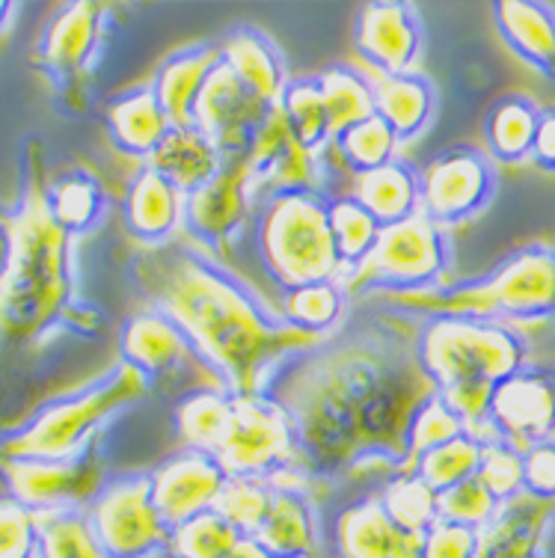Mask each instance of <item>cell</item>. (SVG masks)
<instances>
[{
    "label": "cell",
    "instance_id": "16",
    "mask_svg": "<svg viewBox=\"0 0 555 558\" xmlns=\"http://www.w3.org/2000/svg\"><path fill=\"white\" fill-rule=\"evenodd\" d=\"M0 475L7 482V494L15 496L36 514L72 508L96 496L101 487V461L98 440L72 458L60 461H0Z\"/></svg>",
    "mask_w": 555,
    "mask_h": 558
},
{
    "label": "cell",
    "instance_id": "35",
    "mask_svg": "<svg viewBox=\"0 0 555 558\" xmlns=\"http://www.w3.org/2000/svg\"><path fill=\"white\" fill-rule=\"evenodd\" d=\"M48 208L69 235H86L105 217L107 194L93 172L69 170L48 184Z\"/></svg>",
    "mask_w": 555,
    "mask_h": 558
},
{
    "label": "cell",
    "instance_id": "24",
    "mask_svg": "<svg viewBox=\"0 0 555 558\" xmlns=\"http://www.w3.org/2000/svg\"><path fill=\"white\" fill-rule=\"evenodd\" d=\"M217 65H220V45H191L160 63L152 89L172 122V129L193 125V110H196L200 93Z\"/></svg>",
    "mask_w": 555,
    "mask_h": 558
},
{
    "label": "cell",
    "instance_id": "12",
    "mask_svg": "<svg viewBox=\"0 0 555 558\" xmlns=\"http://www.w3.org/2000/svg\"><path fill=\"white\" fill-rule=\"evenodd\" d=\"M119 354L122 363L143 375L149 384L158 380H200L214 389H226L224 380L214 375V368L196 354L191 339L167 312L146 306L131 315L119 330Z\"/></svg>",
    "mask_w": 555,
    "mask_h": 558
},
{
    "label": "cell",
    "instance_id": "18",
    "mask_svg": "<svg viewBox=\"0 0 555 558\" xmlns=\"http://www.w3.org/2000/svg\"><path fill=\"white\" fill-rule=\"evenodd\" d=\"M270 110L274 108H267L262 98L253 96L238 81L229 65L220 63L200 93V101L193 110V129L203 131L226 161L244 158L258 125L265 122Z\"/></svg>",
    "mask_w": 555,
    "mask_h": 558
},
{
    "label": "cell",
    "instance_id": "5",
    "mask_svg": "<svg viewBox=\"0 0 555 558\" xmlns=\"http://www.w3.org/2000/svg\"><path fill=\"white\" fill-rule=\"evenodd\" d=\"M152 384L125 363L72 396L48 401L22 428L0 430V461H60L89 449L105 422L149 396Z\"/></svg>",
    "mask_w": 555,
    "mask_h": 558
},
{
    "label": "cell",
    "instance_id": "17",
    "mask_svg": "<svg viewBox=\"0 0 555 558\" xmlns=\"http://www.w3.org/2000/svg\"><path fill=\"white\" fill-rule=\"evenodd\" d=\"M256 191L244 158H229L214 175L184 199V229L196 244L212 253H224L229 241L253 223Z\"/></svg>",
    "mask_w": 555,
    "mask_h": 558
},
{
    "label": "cell",
    "instance_id": "52",
    "mask_svg": "<svg viewBox=\"0 0 555 558\" xmlns=\"http://www.w3.org/2000/svg\"><path fill=\"white\" fill-rule=\"evenodd\" d=\"M226 558H274V556L258 544L256 537H244V541H241V544H238V547L232 549Z\"/></svg>",
    "mask_w": 555,
    "mask_h": 558
},
{
    "label": "cell",
    "instance_id": "20",
    "mask_svg": "<svg viewBox=\"0 0 555 558\" xmlns=\"http://www.w3.org/2000/svg\"><path fill=\"white\" fill-rule=\"evenodd\" d=\"M353 43L363 60L381 75H405L417 72L422 54V24L410 3L389 0V3H365Z\"/></svg>",
    "mask_w": 555,
    "mask_h": 558
},
{
    "label": "cell",
    "instance_id": "53",
    "mask_svg": "<svg viewBox=\"0 0 555 558\" xmlns=\"http://www.w3.org/2000/svg\"><path fill=\"white\" fill-rule=\"evenodd\" d=\"M3 262H7V229L0 223V270H3Z\"/></svg>",
    "mask_w": 555,
    "mask_h": 558
},
{
    "label": "cell",
    "instance_id": "48",
    "mask_svg": "<svg viewBox=\"0 0 555 558\" xmlns=\"http://www.w3.org/2000/svg\"><path fill=\"white\" fill-rule=\"evenodd\" d=\"M39 514L15 496L0 494V558H36Z\"/></svg>",
    "mask_w": 555,
    "mask_h": 558
},
{
    "label": "cell",
    "instance_id": "41",
    "mask_svg": "<svg viewBox=\"0 0 555 558\" xmlns=\"http://www.w3.org/2000/svg\"><path fill=\"white\" fill-rule=\"evenodd\" d=\"M36 558H105L81 505L39 514V553Z\"/></svg>",
    "mask_w": 555,
    "mask_h": 558
},
{
    "label": "cell",
    "instance_id": "19",
    "mask_svg": "<svg viewBox=\"0 0 555 558\" xmlns=\"http://www.w3.org/2000/svg\"><path fill=\"white\" fill-rule=\"evenodd\" d=\"M152 496L167 526L176 529L193 517L212 511L224 494L229 473L208 451L182 449L152 470Z\"/></svg>",
    "mask_w": 555,
    "mask_h": 558
},
{
    "label": "cell",
    "instance_id": "31",
    "mask_svg": "<svg viewBox=\"0 0 555 558\" xmlns=\"http://www.w3.org/2000/svg\"><path fill=\"white\" fill-rule=\"evenodd\" d=\"M146 163L152 170H158L167 182L176 184L184 196H191L193 191L212 182L226 158L203 131L188 125V129H172Z\"/></svg>",
    "mask_w": 555,
    "mask_h": 558
},
{
    "label": "cell",
    "instance_id": "34",
    "mask_svg": "<svg viewBox=\"0 0 555 558\" xmlns=\"http://www.w3.org/2000/svg\"><path fill=\"white\" fill-rule=\"evenodd\" d=\"M345 306H348V294L342 286L336 279H321V282L282 291L277 315L303 333L327 339L342 324Z\"/></svg>",
    "mask_w": 555,
    "mask_h": 558
},
{
    "label": "cell",
    "instance_id": "28",
    "mask_svg": "<svg viewBox=\"0 0 555 558\" xmlns=\"http://www.w3.org/2000/svg\"><path fill=\"white\" fill-rule=\"evenodd\" d=\"M553 517L550 505L529 496L503 505L491 526L481 529L479 558H544V535Z\"/></svg>",
    "mask_w": 555,
    "mask_h": 558
},
{
    "label": "cell",
    "instance_id": "54",
    "mask_svg": "<svg viewBox=\"0 0 555 558\" xmlns=\"http://www.w3.org/2000/svg\"><path fill=\"white\" fill-rule=\"evenodd\" d=\"M10 12H12V3H3V0H0V27L7 24V19H10Z\"/></svg>",
    "mask_w": 555,
    "mask_h": 558
},
{
    "label": "cell",
    "instance_id": "13",
    "mask_svg": "<svg viewBox=\"0 0 555 558\" xmlns=\"http://www.w3.org/2000/svg\"><path fill=\"white\" fill-rule=\"evenodd\" d=\"M487 437L532 449L555 437V368L529 363L493 387Z\"/></svg>",
    "mask_w": 555,
    "mask_h": 558
},
{
    "label": "cell",
    "instance_id": "9",
    "mask_svg": "<svg viewBox=\"0 0 555 558\" xmlns=\"http://www.w3.org/2000/svg\"><path fill=\"white\" fill-rule=\"evenodd\" d=\"M84 511L105 558H152L167 553L172 529L155 505L149 473L107 478Z\"/></svg>",
    "mask_w": 555,
    "mask_h": 558
},
{
    "label": "cell",
    "instance_id": "23",
    "mask_svg": "<svg viewBox=\"0 0 555 558\" xmlns=\"http://www.w3.org/2000/svg\"><path fill=\"white\" fill-rule=\"evenodd\" d=\"M256 541L274 558H318L321 520L310 496L291 484H277V494L265 523L256 532Z\"/></svg>",
    "mask_w": 555,
    "mask_h": 558
},
{
    "label": "cell",
    "instance_id": "36",
    "mask_svg": "<svg viewBox=\"0 0 555 558\" xmlns=\"http://www.w3.org/2000/svg\"><path fill=\"white\" fill-rule=\"evenodd\" d=\"M377 499L389 520L413 535H425L439 520V494L417 470H398L389 475Z\"/></svg>",
    "mask_w": 555,
    "mask_h": 558
},
{
    "label": "cell",
    "instance_id": "7",
    "mask_svg": "<svg viewBox=\"0 0 555 558\" xmlns=\"http://www.w3.org/2000/svg\"><path fill=\"white\" fill-rule=\"evenodd\" d=\"M413 351L437 392L460 384H491L529 363L526 336L503 322L467 315H431L413 339Z\"/></svg>",
    "mask_w": 555,
    "mask_h": 558
},
{
    "label": "cell",
    "instance_id": "15",
    "mask_svg": "<svg viewBox=\"0 0 555 558\" xmlns=\"http://www.w3.org/2000/svg\"><path fill=\"white\" fill-rule=\"evenodd\" d=\"M105 27L107 7L101 3H69L48 22L36 60L51 81L53 93L63 98L86 93V75L101 51Z\"/></svg>",
    "mask_w": 555,
    "mask_h": 558
},
{
    "label": "cell",
    "instance_id": "30",
    "mask_svg": "<svg viewBox=\"0 0 555 558\" xmlns=\"http://www.w3.org/2000/svg\"><path fill=\"white\" fill-rule=\"evenodd\" d=\"M374 113L396 131L398 143L413 140L427 129L437 108V93L425 75L405 72V75H381L374 72Z\"/></svg>",
    "mask_w": 555,
    "mask_h": 558
},
{
    "label": "cell",
    "instance_id": "2",
    "mask_svg": "<svg viewBox=\"0 0 555 558\" xmlns=\"http://www.w3.org/2000/svg\"><path fill=\"white\" fill-rule=\"evenodd\" d=\"M134 277L152 306L182 327L229 396H265L282 365L324 342L282 322L224 265L176 241L140 253Z\"/></svg>",
    "mask_w": 555,
    "mask_h": 558
},
{
    "label": "cell",
    "instance_id": "27",
    "mask_svg": "<svg viewBox=\"0 0 555 558\" xmlns=\"http://www.w3.org/2000/svg\"><path fill=\"white\" fill-rule=\"evenodd\" d=\"M405 529H398L377 496H363L342 508L330 529L336 558H393Z\"/></svg>",
    "mask_w": 555,
    "mask_h": 558
},
{
    "label": "cell",
    "instance_id": "21",
    "mask_svg": "<svg viewBox=\"0 0 555 558\" xmlns=\"http://www.w3.org/2000/svg\"><path fill=\"white\" fill-rule=\"evenodd\" d=\"M184 199L188 196L176 184L167 182L158 170H152L149 163H143L131 179L122 205L129 232L149 247L170 244L184 226Z\"/></svg>",
    "mask_w": 555,
    "mask_h": 558
},
{
    "label": "cell",
    "instance_id": "55",
    "mask_svg": "<svg viewBox=\"0 0 555 558\" xmlns=\"http://www.w3.org/2000/svg\"><path fill=\"white\" fill-rule=\"evenodd\" d=\"M286 558H300V556H286Z\"/></svg>",
    "mask_w": 555,
    "mask_h": 558
},
{
    "label": "cell",
    "instance_id": "4",
    "mask_svg": "<svg viewBox=\"0 0 555 558\" xmlns=\"http://www.w3.org/2000/svg\"><path fill=\"white\" fill-rule=\"evenodd\" d=\"M381 303L396 312H413L419 318L467 315L511 327L546 322L555 315V247L529 244L514 250L484 277L407 294H384Z\"/></svg>",
    "mask_w": 555,
    "mask_h": 558
},
{
    "label": "cell",
    "instance_id": "29",
    "mask_svg": "<svg viewBox=\"0 0 555 558\" xmlns=\"http://www.w3.org/2000/svg\"><path fill=\"white\" fill-rule=\"evenodd\" d=\"M345 194L353 196L384 229L419 215L417 170L401 161H389L377 170L348 175Z\"/></svg>",
    "mask_w": 555,
    "mask_h": 558
},
{
    "label": "cell",
    "instance_id": "11",
    "mask_svg": "<svg viewBox=\"0 0 555 558\" xmlns=\"http://www.w3.org/2000/svg\"><path fill=\"white\" fill-rule=\"evenodd\" d=\"M419 211L437 226H455L481 215L496 196V167L487 151L451 146L417 172Z\"/></svg>",
    "mask_w": 555,
    "mask_h": 558
},
{
    "label": "cell",
    "instance_id": "47",
    "mask_svg": "<svg viewBox=\"0 0 555 558\" xmlns=\"http://www.w3.org/2000/svg\"><path fill=\"white\" fill-rule=\"evenodd\" d=\"M499 511H503V502L479 478H467L439 494V520H451L479 532L491 526Z\"/></svg>",
    "mask_w": 555,
    "mask_h": 558
},
{
    "label": "cell",
    "instance_id": "49",
    "mask_svg": "<svg viewBox=\"0 0 555 558\" xmlns=\"http://www.w3.org/2000/svg\"><path fill=\"white\" fill-rule=\"evenodd\" d=\"M481 532L451 520H437L425 532L422 558H479Z\"/></svg>",
    "mask_w": 555,
    "mask_h": 558
},
{
    "label": "cell",
    "instance_id": "3",
    "mask_svg": "<svg viewBox=\"0 0 555 558\" xmlns=\"http://www.w3.org/2000/svg\"><path fill=\"white\" fill-rule=\"evenodd\" d=\"M7 262L0 270V336L33 342L48 330H93V310L75 301L69 241L48 208L39 161L24 163L22 199L3 220Z\"/></svg>",
    "mask_w": 555,
    "mask_h": 558
},
{
    "label": "cell",
    "instance_id": "51",
    "mask_svg": "<svg viewBox=\"0 0 555 558\" xmlns=\"http://www.w3.org/2000/svg\"><path fill=\"white\" fill-rule=\"evenodd\" d=\"M532 163L541 170L555 172V108L541 110L538 119V134H534Z\"/></svg>",
    "mask_w": 555,
    "mask_h": 558
},
{
    "label": "cell",
    "instance_id": "25",
    "mask_svg": "<svg viewBox=\"0 0 555 558\" xmlns=\"http://www.w3.org/2000/svg\"><path fill=\"white\" fill-rule=\"evenodd\" d=\"M220 63L229 65L238 81L262 98L267 108H279L282 89L289 84L277 45L256 27H238L220 43Z\"/></svg>",
    "mask_w": 555,
    "mask_h": 558
},
{
    "label": "cell",
    "instance_id": "1",
    "mask_svg": "<svg viewBox=\"0 0 555 558\" xmlns=\"http://www.w3.org/2000/svg\"><path fill=\"white\" fill-rule=\"evenodd\" d=\"M434 392L413 344L369 327L294 356L265 396L294 422L300 470L333 478L369 466L407 470L410 418Z\"/></svg>",
    "mask_w": 555,
    "mask_h": 558
},
{
    "label": "cell",
    "instance_id": "14",
    "mask_svg": "<svg viewBox=\"0 0 555 558\" xmlns=\"http://www.w3.org/2000/svg\"><path fill=\"white\" fill-rule=\"evenodd\" d=\"M244 161L253 179L256 203L279 194H324L327 163L321 155L300 146L279 108L270 110L258 125Z\"/></svg>",
    "mask_w": 555,
    "mask_h": 558
},
{
    "label": "cell",
    "instance_id": "50",
    "mask_svg": "<svg viewBox=\"0 0 555 558\" xmlns=\"http://www.w3.org/2000/svg\"><path fill=\"white\" fill-rule=\"evenodd\" d=\"M523 496L538 502H555V440L523 451Z\"/></svg>",
    "mask_w": 555,
    "mask_h": 558
},
{
    "label": "cell",
    "instance_id": "45",
    "mask_svg": "<svg viewBox=\"0 0 555 558\" xmlns=\"http://www.w3.org/2000/svg\"><path fill=\"white\" fill-rule=\"evenodd\" d=\"M460 434H470L467 425H463V418L443 401L439 392L427 396L419 404L417 413H413V418H410V428H407V466L417 461L419 454L437 449V446L455 440Z\"/></svg>",
    "mask_w": 555,
    "mask_h": 558
},
{
    "label": "cell",
    "instance_id": "46",
    "mask_svg": "<svg viewBox=\"0 0 555 558\" xmlns=\"http://www.w3.org/2000/svg\"><path fill=\"white\" fill-rule=\"evenodd\" d=\"M475 478L503 505L520 499L523 496V451L487 437L481 446V463Z\"/></svg>",
    "mask_w": 555,
    "mask_h": 558
},
{
    "label": "cell",
    "instance_id": "42",
    "mask_svg": "<svg viewBox=\"0 0 555 558\" xmlns=\"http://www.w3.org/2000/svg\"><path fill=\"white\" fill-rule=\"evenodd\" d=\"M244 532L236 529L220 511H205L182 526L172 529L167 556L170 558H226L244 541Z\"/></svg>",
    "mask_w": 555,
    "mask_h": 558
},
{
    "label": "cell",
    "instance_id": "43",
    "mask_svg": "<svg viewBox=\"0 0 555 558\" xmlns=\"http://www.w3.org/2000/svg\"><path fill=\"white\" fill-rule=\"evenodd\" d=\"M481 446H484V440L475 437V434H460L455 440L419 454L407 470H417L437 494H443V490H449L455 484L479 475Z\"/></svg>",
    "mask_w": 555,
    "mask_h": 558
},
{
    "label": "cell",
    "instance_id": "44",
    "mask_svg": "<svg viewBox=\"0 0 555 558\" xmlns=\"http://www.w3.org/2000/svg\"><path fill=\"white\" fill-rule=\"evenodd\" d=\"M274 494H277V484L274 482L229 475V482H226L224 494H220V499L214 505V511H220L246 537H256V532L265 523L267 511H270Z\"/></svg>",
    "mask_w": 555,
    "mask_h": 558
},
{
    "label": "cell",
    "instance_id": "22",
    "mask_svg": "<svg viewBox=\"0 0 555 558\" xmlns=\"http://www.w3.org/2000/svg\"><path fill=\"white\" fill-rule=\"evenodd\" d=\"M493 24L514 57L555 81V7L538 0L493 3Z\"/></svg>",
    "mask_w": 555,
    "mask_h": 558
},
{
    "label": "cell",
    "instance_id": "33",
    "mask_svg": "<svg viewBox=\"0 0 555 558\" xmlns=\"http://www.w3.org/2000/svg\"><path fill=\"white\" fill-rule=\"evenodd\" d=\"M232 401L226 389H193L176 408V428L184 449L217 454L232 422Z\"/></svg>",
    "mask_w": 555,
    "mask_h": 558
},
{
    "label": "cell",
    "instance_id": "6",
    "mask_svg": "<svg viewBox=\"0 0 555 558\" xmlns=\"http://www.w3.org/2000/svg\"><path fill=\"white\" fill-rule=\"evenodd\" d=\"M250 238L262 270L279 291L342 277L324 194H279L258 203Z\"/></svg>",
    "mask_w": 555,
    "mask_h": 558
},
{
    "label": "cell",
    "instance_id": "8",
    "mask_svg": "<svg viewBox=\"0 0 555 558\" xmlns=\"http://www.w3.org/2000/svg\"><path fill=\"white\" fill-rule=\"evenodd\" d=\"M446 268H449V235L443 226L419 211L410 220L386 226L369 258L353 270H345L339 286L348 298L407 294V291L443 286Z\"/></svg>",
    "mask_w": 555,
    "mask_h": 558
},
{
    "label": "cell",
    "instance_id": "39",
    "mask_svg": "<svg viewBox=\"0 0 555 558\" xmlns=\"http://www.w3.org/2000/svg\"><path fill=\"white\" fill-rule=\"evenodd\" d=\"M327 223H330L333 244H336V253H339L345 270L363 265L377 244L381 232H384V226L348 194L327 196Z\"/></svg>",
    "mask_w": 555,
    "mask_h": 558
},
{
    "label": "cell",
    "instance_id": "40",
    "mask_svg": "<svg viewBox=\"0 0 555 558\" xmlns=\"http://www.w3.org/2000/svg\"><path fill=\"white\" fill-rule=\"evenodd\" d=\"M396 131L374 113V117L357 122L351 129H345L342 134H336L324 155H336L339 158L336 163H342L351 175H357V172L377 170L384 163L396 161Z\"/></svg>",
    "mask_w": 555,
    "mask_h": 558
},
{
    "label": "cell",
    "instance_id": "38",
    "mask_svg": "<svg viewBox=\"0 0 555 558\" xmlns=\"http://www.w3.org/2000/svg\"><path fill=\"white\" fill-rule=\"evenodd\" d=\"M279 113L289 122L291 134L298 137L303 149L324 155L330 146L333 131L330 117L324 108V96H321L318 77H294L282 89L279 98Z\"/></svg>",
    "mask_w": 555,
    "mask_h": 558
},
{
    "label": "cell",
    "instance_id": "10",
    "mask_svg": "<svg viewBox=\"0 0 555 558\" xmlns=\"http://www.w3.org/2000/svg\"><path fill=\"white\" fill-rule=\"evenodd\" d=\"M214 458L224 463L229 475L265 478L277 484V475L300 473L294 422L274 398H236L226 440Z\"/></svg>",
    "mask_w": 555,
    "mask_h": 558
},
{
    "label": "cell",
    "instance_id": "32",
    "mask_svg": "<svg viewBox=\"0 0 555 558\" xmlns=\"http://www.w3.org/2000/svg\"><path fill=\"white\" fill-rule=\"evenodd\" d=\"M538 119H541V108L532 98L520 93L499 98L484 119L487 155L499 163L532 161Z\"/></svg>",
    "mask_w": 555,
    "mask_h": 558
},
{
    "label": "cell",
    "instance_id": "37",
    "mask_svg": "<svg viewBox=\"0 0 555 558\" xmlns=\"http://www.w3.org/2000/svg\"><path fill=\"white\" fill-rule=\"evenodd\" d=\"M324 108L330 117L333 137L351 129L357 122L374 117V86L372 77L363 75L353 65H330L318 75Z\"/></svg>",
    "mask_w": 555,
    "mask_h": 558
},
{
    "label": "cell",
    "instance_id": "26",
    "mask_svg": "<svg viewBox=\"0 0 555 558\" xmlns=\"http://www.w3.org/2000/svg\"><path fill=\"white\" fill-rule=\"evenodd\" d=\"M105 119L117 149L131 158H143V161H149L172 131V122L160 108L152 86H137V89H129L113 98L107 105Z\"/></svg>",
    "mask_w": 555,
    "mask_h": 558
}]
</instances>
